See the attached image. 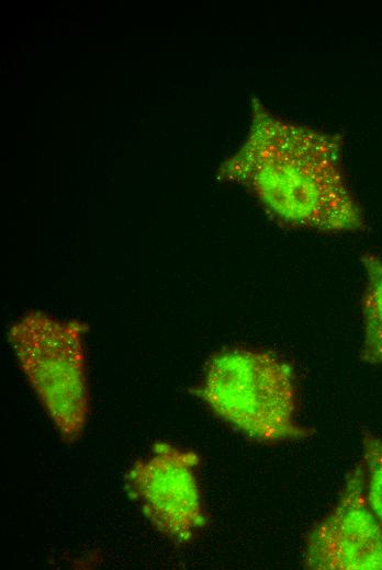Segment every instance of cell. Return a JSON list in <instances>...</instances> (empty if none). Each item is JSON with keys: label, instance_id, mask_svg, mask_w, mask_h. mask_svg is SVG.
<instances>
[{"label": "cell", "instance_id": "6da1fadb", "mask_svg": "<svg viewBox=\"0 0 382 570\" xmlns=\"http://www.w3.org/2000/svg\"><path fill=\"white\" fill-rule=\"evenodd\" d=\"M222 175L246 185L280 226L327 233L366 225L342 164V142L333 135L254 110L246 145L225 162Z\"/></svg>", "mask_w": 382, "mask_h": 570}, {"label": "cell", "instance_id": "7a4b0ae2", "mask_svg": "<svg viewBox=\"0 0 382 570\" xmlns=\"http://www.w3.org/2000/svg\"><path fill=\"white\" fill-rule=\"evenodd\" d=\"M194 394L220 420L252 441L278 444L315 431L299 420L294 366L257 346H225L206 360Z\"/></svg>", "mask_w": 382, "mask_h": 570}, {"label": "cell", "instance_id": "3957f363", "mask_svg": "<svg viewBox=\"0 0 382 570\" xmlns=\"http://www.w3.org/2000/svg\"><path fill=\"white\" fill-rule=\"evenodd\" d=\"M86 322L43 310L19 316L8 340L30 387L66 443L78 441L91 412Z\"/></svg>", "mask_w": 382, "mask_h": 570}, {"label": "cell", "instance_id": "277c9868", "mask_svg": "<svg viewBox=\"0 0 382 570\" xmlns=\"http://www.w3.org/2000/svg\"><path fill=\"white\" fill-rule=\"evenodd\" d=\"M192 449L156 442L126 475L130 494L153 527L169 542L184 545L206 526L199 469Z\"/></svg>", "mask_w": 382, "mask_h": 570}, {"label": "cell", "instance_id": "5b68a950", "mask_svg": "<svg viewBox=\"0 0 382 570\" xmlns=\"http://www.w3.org/2000/svg\"><path fill=\"white\" fill-rule=\"evenodd\" d=\"M302 565L310 570H382V526L367 495L361 458L333 506L306 534Z\"/></svg>", "mask_w": 382, "mask_h": 570}, {"label": "cell", "instance_id": "8992f818", "mask_svg": "<svg viewBox=\"0 0 382 570\" xmlns=\"http://www.w3.org/2000/svg\"><path fill=\"white\" fill-rule=\"evenodd\" d=\"M364 284L360 299L362 338L359 357L370 365L382 364V255L360 256Z\"/></svg>", "mask_w": 382, "mask_h": 570}, {"label": "cell", "instance_id": "52a82bcc", "mask_svg": "<svg viewBox=\"0 0 382 570\" xmlns=\"http://www.w3.org/2000/svg\"><path fill=\"white\" fill-rule=\"evenodd\" d=\"M361 445L367 495L382 526V436L364 431Z\"/></svg>", "mask_w": 382, "mask_h": 570}]
</instances>
